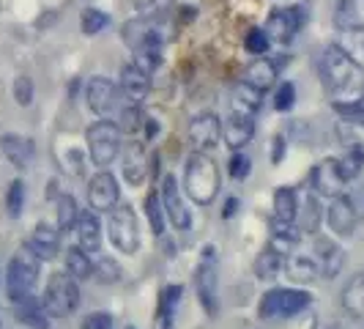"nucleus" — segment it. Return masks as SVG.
<instances>
[{
  "instance_id": "nucleus-23",
  "label": "nucleus",
  "mask_w": 364,
  "mask_h": 329,
  "mask_svg": "<svg viewBox=\"0 0 364 329\" xmlns=\"http://www.w3.org/2000/svg\"><path fill=\"white\" fill-rule=\"evenodd\" d=\"M74 234H77V244H80L85 253H96V250L102 247V222H99V217H96L93 209L80 212V219H77Z\"/></svg>"
},
{
  "instance_id": "nucleus-40",
  "label": "nucleus",
  "mask_w": 364,
  "mask_h": 329,
  "mask_svg": "<svg viewBox=\"0 0 364 329\" xmlns=\"http://www.w3.org/2000/svg\"><path fill=\"white\" fill-rule=\"evenodd\" d=\"M93 277L99 280V283H107V286H112V283H118L121 277H124V269H121V263L115 261V258H96L93 261Z\"/></svg>"
},
{
  "instance_id": "nucleus-10",
  "label": "nucleus",
  "mask_w": 364,
  "mask_h": 329,
  "mask_svg": "<svg viewBox=\"0 0 364 329\" xmlns=\"http://www.w3.org/2000/svg\"><path fill=\"white\" fill-rule=\"evenodd\" d=\"M107 234H109V241L115 244V250H121L127 256L137 253V247H140V225H137V214H134L132 206H121L118 203L109 212Z\"/></svg>"
},
{
  "instance_id": "nucleus-37",
  "label": "nucleus",
  "mask_w": 364,
  "mask_h": 329,
  "mask_svg": "<svg viewBox=\"0 0 364 329\" xmlns=\"http://www.w3.org/2000/svg\"><path fill=\"white\" fill-rule=\"evenodd\" d=\"M77 219H80V209L72 195H60L58 198V231L60 234H72L77 228Z\"/></svg>"
},
{
  "instance_id": "nucleus-20",
  "label": "nucleus",
  "mask_w": 364,
  "mask_h": 329,
  "mask_svg": "<svg viewBox=\"0 0 364 329\" xmlns=\"http://www.w3.org/2000/svg\"><path fill=\"white\" fill-rule=\"evenodd\" d=\"M118 88H121V93L127 96L129 102L140 105L148 96V91H151V74L146 69H140L137 63H127L121 69V77H118Z\"/></svg>"
},
{
  "instance_id": "nucleus-3",
  "label": "nucleus",
  "mask_w": 364,
  "mask_h": 329,
  "mask_svg": "<svg viewBox=\"0 0 364 329\" xmlns=\"http://www.w3.org/2000/svg\"><path fill=\"white\" fill-rule=\"evenodd\" d=\"M38 274H41V261L28 247H22L19 253L11 256L9 266H6V288H9V299L14 305L19 299L36 293Z\"/></svg>"
},
{
  "instance_id": "nucleus-36",
  "label": "nucleus",
  "mask_w": 364,
  "mask_h": 329,
  "mask_svg": "<svg viewBox=\"0 0 364 329\" xmlns=\"http://www.w3.org/2000/svg\"><path fill=\"white\" fill-rule=\"evenodd\" d=\"M181 293H183L181 286H167V288H162L159 313H156L162 329H173V324H176V310H178V305H181Z\"/></svg>"
},
{
  "instance_id": "nucleus-31",
  "label": "nucleus",
  "mask_w": 364,
  "mask_h": 329,
  "mask_svg": "<svg viewBox=\"0 0 364 329\" xmlns=\"http://www.w3.org/2000/svg\"><path fill=\"white\" fill-rule=\"evenodd\" d=\"M337 137L346 151H364V121L356 115H346L343 121H337Z\"/></svg>"
},
{
  "instance_id": "nucleus-16",
  "label": "nucleus",
  "mask_w": 364,
  "mask_h": 329,
  "mask_svg": "<svg viewBox=\"0 0 364 329\" xmlns=\"http://www.w3.org/2000/svg\"><path fill=\"white\" fill-rule=\"evenodd\" d=\"M326 222H328V228H331L334 236L346 239L356 231L359 214H356V209H353V203H350L348 195L331 198V203H328V209H326Z\"/></svg>"
},
{
  "instance_id": "nucleus-19",
  "label": "nucleus",
  "mask_w": 364,
  "mask_h": 329,
  "mask_svg": "<svg viewBox=\"0 0 364 329\" xmlns=\"http://www.w3.org/2000/svg\"><path fill=\"white\" fill-rule=\"evenodd\" d=\"M121 173H124V179L129 182V187H140V184H146L148 154H146V148H143V143H137V140L127 143V148H124V160H121Z\"/></svg>"
},
{
  "instance_id": "nucleus-4",
  "label": "nucleus",
  "mask_w": 364,
  "mask_h": 329,
  "mask_svg": "<svg viewBox=\"0 0 364 329\" xmlns=\"http://www.w3.org/2000/svg\"><path fill=\"white\" fill-rule=\"evenodd\" d=\"M41 302H44V308L53 318L72 315L80 305V283L69 272H53L47 286H44Z\"/></svg>"
},
{
  "instance_id": "nucleus-44",
  "label": "nucleus",
  "mask_w": 364,
  "mask_h": 329,
  "mask_svg": "<svg viewBox=\"0 0 364 329\" xmlns=\"http://www.w3.org/2000/svg\"><path fill=\"white\" fill-rule=\"evenodd\" d=\"M244 47H247V53L252 55H266L269 53V47H272V38H269V33L263 31V28H252L250 33H247V38H244Z\"/></svg>"
},
{
  "instance_id": "nucleus-8",
  "label": "nucleus",
  "mask_w": 364,
  "mask_h": 329,
  "mask_svg": "<svg viewBox=\"0 0 364 329\" xmlns=\"http://www.w3.org/2000/svg\"><path fill=\"white\" fill-rule=\"evenodd\" d=\"M85 102L88 108L102 118V121H115L118 113L129 105V99L121 93L118 83H112L107 77H91L85 85Z\"/></svg>"
},
{
  "instance_id": "nucleus-34",
  "label": "nucleus",
  "mask_w": 364,
  "mask_h": 329,
  "mask_svg": "<svg viewBox=\"0 0 364 329\" xmlns=\"http://www.w3.org/2000/svg\"><path fill=\"white\" fill-rule=\"evenodd\" d=\"M66 272L72 274L77 283L82 280H91L93 277V258L91 253H85L80 244L66 250Z\"/></svg>"
},
{
  "instance_id": "nucleus-13",
  "label": "nucleus",
  "mask_w": 364,
  "mask_h": 329,
  "mask_svg": "<svg viewBox=\"0 0 364 329\" xmlns=\"http://www.w3.org/2000/svg\"><path fill=\"white\" fill-rule=\"evenodd\" d=\"M159 195H162V206H164V214H167V222H170L173 228H178V231H189V225H192V209H189L186 201H183L181 184L176 182L173 173H167V176L162 179Z\"/></svg>"
},
{
  "instance_id": "nucleus-27",
  "label": "nucleus",
  "mask_w": 364,
  "mask_h": 329,
  "mask_svg": "<svg viewBox=\"0 0 364 329\" xmlns=\"http://www.w3.org/2000/svg\"><path fill=\"white\" fill-rule=\"evenodd\" d=\"M244 83H250V85H255L257 91H269L274 83H277V63L269 61V58H255L247 69H244V77H241Z\"/></svg>"
},
{
  "instance_id": "nucleus-26",
  "label": "nucleus",
  "mask_w": 364,
  "mask_h": 329,
  "mask_svg": "<svg viewBox=\"0 0 364 329\" xmlns=\"http://www.w3.org/2000/svg\"><path fill=\"white\" fill-rule=\"evenodd\" d=\"M299 239H301V228L296 222H282V219L272 217V239H269V244L277 253L291 256L296 250V244H299Z\"/></svg>"
},
{
  "instance_id": "nucleus-30",
  "label": "nucleus",
  "mask_w": 364,
  "mask_h": 329,
  "mask_svg": "<svg viewBox=\"0 0 364 329\" xmlns=\"http://www.w3.org/2000/svg\"><path fill=\"white\" fill-rule=\"evenodd\" d=\"M285 269V256L277 253L272 244H266L255 258V277L263 280V283H272L277 280V274Z\"/></svg>"
},
{
  "instance_id": "nucleus-24",
  "label": "nucleus",
  "mask_w": 364,
  "mask_h": 329,
  "mask_svg": "<svg viewBox=\"0 0 364 329\" xmlns=\"http://www.w3.org/2000/svg\"><path fill=\"white\" fill-rule=\"evenodd\" d=\"M17 321L19 324H25L28 329H50V313L44 308V302L38 299L36 293H31V296H25V299H19L17 302Z\"/></svg>"
},
{
  "instance_id": "nucleus-9",
  "label": "nucleus",
  "mask_w": 364,
  "mask_h": 329,
  "mask_svg": "<svg viewBox=\"0 0 364 329\" xmlns=\"http://www.w3.org/2000/svg\"><path fill=\"white\" fill-rule=\"evenodd\" d=\"M310 302L312 296L301 288H272L269 293H263L257 305V315L260 318H293L307 310Z\"/></svg>"
},
{
  "instance_id": "nucleus-5",
  "label": "nucleus",
  "mask_w": 364,
  "mask_h": 329,
  "mask_svg": "<svg viewBox=\"0 0 364 329\" xmlns=\"http://www.w3.org/2000/svg\"><path fill=\"white\" fill-rule=\"evenodd\" d=\"M195 293L198 302L208 315H217L219 310V266H217V250L205 244L195 269Z\"/></svg>"
},
{
  "instance_id": "nucleus-7",
  "label": "nucleus",
  "mask_w": 364,
  "mask_h": 329,
  "mask_svg": "<svg viewBox=\"0 0 364 329\" xmlns=\"http://www.w3.org/2000/svg\"><path fill=\"white\" fill-rule=\"evenodd\" d=\"M121 38L134 55L143 53H162L164 44V28L156 17H137L124 22Z\"/></svg>"
},
{
  "instance_id": "nucleus-52",
  "label": "nucleus",
  "mask_w": 364,
  "mask_h": 329,
  "mask_svg": "<svg viewBox=\"0 0 364 329\" xmlns=\"http://www.w3.org/2000/svg\"><path fill=\"white\" fill-rule=\"evenodd\" d=\"M236 206H238L236 198H230V201L225 203V217H233V214H236Z\"/></svg>"
},
{
  "instance_id": "nucleus-29",
  "label": "nucleus",
  "mask_w": 364,
  "mask_h": 329,
  "mask_svg": "<svg viewBox=\"0 0 364 329\" xmlns=\"http://www.w3.org/2000/svg\"><path fill=\"white\" fill-rule=\"evenodd\" d=\"M230 105H233V113H241V115H255L260 105H263V91H257L255 85H250V83H236L233 85V99H230Z\"/></svg>"
},
{
  "instance_id": "nucleus-39",
  "label": "nucleus",
  "mask_w": 364,
  "mask_h": 329,
  "mask_svg": "<svg viewBox=\"0 0 364 329\" xmlns=\"http://www.w3.org/2000/svg\"><path fill=\"white\" fill-rule=\"evenodd\" d=\"M337 44H340L359 66H364V28H348V31H343Z\"/></svg>"
},
{
  "instance_id": "nucleus-48",
  "label": "nucleus",
  "mask_w": 364,
  "mask_h": 329,
  "mask_svg": "<svg viewBox=\"0 0 364 329\" xmlns=\"http://www.w3.org/2000/svg\"><path fill=\"white\" fill-rule=\"evenodd\" d=\"M80 329H115V321H112V315L109 313H91V315H85L82 318V324Z\"/></svg>"
},
{
  "instance_id": "nucleus-17",
  "label": "nucleus",
  "mask_w": 364,
  "mask_h": 329,
  "mask_svg": "<svg viewBox=\"0 0 364 329\" xmlns=\"http://www.w3.org/2000/svg\"><path fill=\"white\" fill-rule=\"evenodd\" d=\"M312 258L318 261L321 277H326V280H334L340 274V269H343V263H346L343 247L328 236H315V241H312Z\"/></svg>"
},
{
  "instance_id": "nucleus-53",
  "label": "nucleus",
  "mask_w": 364,
  "mask_h": 329,
  "mask_svg": "<svg viewBox=\"0 0 364 329\" xmlns=\"http://www.w3.org/2000/svg\"><path fill=\"white\" fill-rule=\"evenodd\" d=\"M359 179H362V187H364V160H362V173H359Z\"/></svg>"
},
{
  "instance_id": "nucleus-42",
  "label": "nucleus",
  "mask_w": 364,
  "mask_h": 329,
  "mask_svg": "<svg viewBox=\"0 0 364 329\" xmlns=\"http://www.w3.org/2000/svg\"><path fill=\"white\" fill-rule=\"evenodd\" d=\"M107 22H109V17L105 11H99V9H85L82 17H80V28H82L85 36H99V33L107 28Z\"/></svg>"
},
{
  "instance_id": "nucleus-18",
  "label": "nucleus",
  "mask_w": 364,
  "mask_h": 329,
  "mask_svg": "<svg viewBox=\"0 0 364 329\" xmlns=\"http://www.w3.org/2000/svg\"><path fill=\"white\" fill-rule=\"evenodd\" d=\"M25 247L38 258V261H55L60 253V231L47 225V222H38L33 228V234L25 239Z\"/></svg>"
},
{
  "instance_id": "nucleus-28",
  "label": "nucleus",
  "mask_w": 364,
  "mask_h": 329,
  "mask_svg": "<svg viewBox=\"0 0 364 329\" xmlns=\"http://www.w3.org/2000/svg\"><path fill=\"white\" fill-rule=\"evenodd\" d=\"M299 214H301V234H315L321 219H323V209H321V195L312 192V189H304L301 201H299Z\"/></svg>"
},
{
  "instance_id": "nucleus-33",
  "label": "nucleus",
  "mask_w": 364,
  "mask_h": 329,
  "mask_svg": "<svg viewBox=\"0 0 364 329\" xmlns=\"http://www.w3.org/2000/svg\"><path fill=\"white\" fill-rule=\"evenodd\" d=\"M334 22L340 31L364 28V0H340L334 11Z\"/></svg>"
},
{
  "instance_id": "nucleus-6",
  "label": "nucleus",
  "mask_w": 364,
  "mask_h": 329,
  "mask_svg": "<svg viewBox=\"0 0 364 329\" xmlns=\"http://www.w3.org/2000/svg\"><path fill=\"white\" fill-rule=\"evenodd\" d=\"M85 137H88L91 162L99 170H105V167H109V164L118 160V154H121V129H118V124L99 118L96 124L88 127Z\"/></svg>"
},
{
  "instance_id": "nucleus-1",
  "label": "nucleus",
  "mask_w": 364,
  "mask_h": 329,
  "mask_svg": "<svg viewBox=\"0 0 364 329\" xmlns=\"http://www.w3.org/2000/svg\"><path fill=\"white\" fill-rule=\"evenodd\" d=\"M323 85L340 113L350 110L364 93V66H359L340 44H328L321 58Z\"/></svg>"
},
{
  "instance_id": "nucleus-38",
  "label": "nucleus",
  "mask_w": 364,
  "mask_h": 329,
  "mask_svg": "<svg viewBox=\"0 0 364 329\" xmlns=\"http://www.w3.org/2000/svg\"><path fill=\"white\" fill-rule=\"evenodd\" d=\"M146 217L148 225L154 231V236H164V228H167V214H164L162 195L159 192H151L146 198Z\"/></svg>"
},
{
  "instance_id": "nucleus-45",
  "label": "nucleus",
  "mask_w": 364,
  "mask_h": 329,
  "mask_svg": "<svg viewBox=\"0 0 364 329\" xmlns=\"http://www.w3.org/2000/svg\"><path fill=\"white\" fill-rule=\"evenodd\" d=\"M14 102H17L19 108H31L33 105V80L28 77V74H19L17 80H14Z\"/></svg>"
},
{
  "instance_id": "nucleus-35",
  "label": "nucleus",
  "mask_w": 364,
  "mask_h": 329,
  "mask_svg": "<svg viewBox=\"0 0 364 329\" xmlns=\"http://www.w3.org/2000/svg\"><path fill=\"white\" fill-rule=\"evenodd\" d=\"M343 308L356 318H364V272L353 274L343 288Z\"/></svg>"
},
{
  "instance_id": "nucleus-51",
  "label": "nucleus",
  "mask_w": 364,
  "mask_h": 329,
  "mask_svg": "<svg viewBox=\"0 0 364 329\" xmlns=\"http://www.w3.org/2000/svg\"><path fill=\"white\" fill-rule=\"evenodd\" d=\"M17 327V315L9 308H0V329H14Z\"/></svg>"
},
{
  "instance_id": "nucleus-32",
  "label": "nucleus",
  "mask_w": 364,
  "mask_h": 329,
  "mask_svg": "<svg viewBox=\"0 0 364 329\" xmlns=\"http://www.w3.org/2000/svg\"><path fill=\"white\" fill-rule=\"evenodd\" d=\"M274 217L282 222L299 219V192L293 187H277L274 192Z\"/></svg>"
},
{
  "instance_id": "nucleus-43",
  "label": "nucleus",
  "mask_w": 364,
  "mask_h": 329,
  "mask_svg": "<svg viewBox=\"0 0 364 329\" xmlns=\"http://www.w3.org/2000/svg\"><path fill=\"white\" fill-rule=\"evenodd\" d=\"M22 206H25V184L22 179H14L9 184V192H6V209H9V217L17 219L22 214Z\"/></svg>"
},
{
  "instance_id": "nucleus-49",
  "label": "nucleus",
  "mask_w": 364,
  "mask_h": 329,
  "mask_svg": "<svg viewBox=\"0 0 364 329\" xmlns=\"http://www.w3.org/2000/svg\"><path fill=\"white\" fill-rule=\"evenodd\" d=\"M272 143H274L272 146V162L279 164L282 160H285V137H282V135H277Z\"/></svg>"
},
{
  "instance_id": "nucleus-2",
  "label": "nucleus",
  "mask_w": 364,
  "mask_h": 329,
  "mask_svg": "<svg viewBox=\"0 0 364 329\" xmlns=\"http://www.w3.org/2000/svg\"><path fill=\"white\" fill-rule=\"evenodd\" d=\"M183 189L198 206H208L217 198L219 192V167L217 162L203 154V151H192L186 157V167H183Z\"/></svg>"
},
{
  "instance_id": "nucleus-50",
  "label": "nucleus",
  "mask_w": 364,
  "mask_h": 329,
  "mask_svg": "<svg viewBox=\"0 0 364 329\" xmlns=\"http://www.w3.org/2000/svg\"><path fill=\"white\" fill-rule=\"evenodd\" d=\"M348 198H350L353 209H356V214H359V219H362L364 217V187H356L353 192H348Z\"/></svg>"
},
{
  "instance_id": "nucleus-11",
  "label": "nucleus",
  "mask_w": 364,
  "mask_h": 329,
  "mask_svg": "<svg viewBox=\"0 0 364 329\" xmlns=\"http://www.w3.org/2000/svg\"><path fill=\"white\" fill-rule=\"evenodd\" d=\"M348 176L343 170L340 160H321V162L312 167L310 173V189L318 192L321 198H337V195H346L348 189Z\"/></svg>"
},
{
  "instance_id": "nucleus-22",
  "label": "nucleus",
  "mask_w": 364,
  "mask_h": 329,
  "mask_svg": "<svg viewBox=\"0 0 364 329\" xmlns=\"http://www.w3.org/2000/svg\"><path fill=\"white\" fill-rule=\"evenodd\" d=\"M0 148H3V154L9 157V162L14 164L17 170L31 167L33 157H36L33 140H31V137H19V135H3V137H0Z\"/></svg>"
},
{
  "instance_id": "nucleus-41",
  "label": "nucleus",
  "mask_w": 364,
  "mask_h": 329,
  "mask_svg": "<svg viewBox=\"0 0 364 329\" xmlns=\"http://www.w3.org/2000/svg\"><path fill=\"white\" fill-rule=\"evenodd\" d=\"M143 110H140V105H134V102H129V105H124V110L118 113V118L112 121V124H118V129L121 132H137V129L143 127Z\"/></svg>"
},
{
  "instance_id": "nucleus-15",
  "label": "nucleus",
  "mask_w": 364,
  "mask_h": 329,
  "mask_svg": "<svg viewBox=\"0 0 364 329\" xmlns=\"http://www.w3.org/2000/svg\"><path fill=\"white\" fill-rule=\"evenodd\" d=\"M219 137H222V121L214 113H200L189 121V140H192L195 151L208 154L211 148H217Z\"/></svg>"
},
{
  "instance_id": "nucleus-47",
  "label": "nucleus",
  "mask_w": 364,
  "mask_h": 329,
  "mask_svg": "<svg viewBox=\"0 0 364 329\" xmlns=\"http://www.w3.org/2000/svg\"><path fill=\"white\" fill-rule=\"evenodd\" d=\"M293 105H296V85L285 80V83L277 88V93H274V108L279 110V113H288Z\"/></svg>"
},
{
  "instance_id": "nucleus-12",
  "label": "nucleus",
  "mask_w": 364,
  "mask_h": 329,
  "mask_svg": "<svg viewBox=\"0 0 364 329\" xmlns=\"http://www.w3.org/2000/svg\"><path fill=\"white\" fill-rule=\"evenodd\" d=\"M307 22V11L301 9V6H293V9H274L269 19H266V33L272 38V44H279V47H285V44H291L296 33H299V28Z\"/></svg>"
},
{
  "instance_id": "nucleus-14",
  "label": "nucleus",
  "mask_w": 364,
  "mask_h": 329,
  "mask_svg": "<svg viewBox=\"0 0 364 329\" xmlns=\"http://www.w3.org/2000/svg\"><path fill=\"white\" fill-rule=\"evenodd\" d=\"M121 201V187L118 179L109 173L107 167L93 173L91 182H88V203H91L93 212H112Z\"/></svg>"
},
{
  "instance_id": "nucleus-46",
  "label": "nucleus",
  "mask_w": 364,
  "mask_h": 329,
  "mask_svg": "<svg viewBox=\"0 0 364 329\" xmlns=\"http://www.w3.org/2000/svg\"><path fill=\"white\" fill-rule=\"evenodd\" d=\"M250 170H252L250 157H247V154H241V151H233V157H230V162H228V173H230V179L244 182V179L250 176Z\"/></svg>"
},
{
  "instance_id": "nucleus-21",
  "label": "nucleus",
  "mask_w": 364,
  "mask_h": 329,
  "mask_svg": "<svg viewBox=\"0 0 364 329\" xmlns=\"http://www.w3.org/2000/svg\"><path fill=\"white\" fill-rule=\"evenodd\" d=\"M252 135H255V115L230 113V118L222 124V137H225V143L233 151H241L252 140Z\"/></svg>"
},
{
  "instance_id": "nucleus-25",
  "label": "nucleus",
  "mask_w": 364,
  "mask_h": 329,
  "mask_svg": "<svg viewBox=\"0 0 364 329\" xmlns=\"http://www.w3.org/2000/svg\"><path fill=\"white\" fill-rule=\"evenodd\" d=\"M285 272L299 286H310V283H315L321 277L318 261L312 256H307V253H296V250H293L291 256H285Z\"/></svg>"
},
{
  "instance_id": "nucleus-54",
  "label": "nucleus",
  "mask_w": 364,
  "mask_h": 329,
  "mask_svg": "<svg viewBox=\"0 0 364 329\" xmlns=\"http://www.w3.org/2000/svg\"><path fill=\"white\" fill-rule=\"evenodd\" d=\"M129 329H134V327H129Z\"/></svg>"
}]
</instances>
